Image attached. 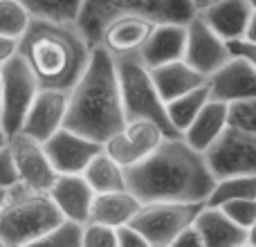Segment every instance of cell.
<instances>
[{"instance_id": "cell-40", "label": "cell", "mask_w": 256, "mask_h": 247, "mask_svg": "<svg viewBox=\"0 0 256 247\" xmlns=\"http://www.w3.org/2000/svg\"><path fill=\"white\" fill-rule=\"evenodd\" d=\"M7 146H9V135H7V130H4V126L0 124V150L7 148Z\"/></svg>"}, {"instance_id": "cell-12", "label": "cell", "mask_w": 256, "mask_h": 247, "mask_svg": "<svg viewBox=\"0 0 256 247\" xmlns=\"http://www.w3.org/2000/svg\"><path fill=\"white\" fill-rule=\"evenodd\" d=\"M234 56L230 43L222 38L220 34L212 30L207 22L202 20L200 14H196L189 22H186V52L184 61L204 76H212L218 68H222L230 58Z\"/></svg>"}, {"instance_id": "cell-35", "label": "cell", "mask_w": 256, "mask_h": 247, "mask_svg": "<svg viewBox=\"0 0 256 247\" xmlns=\"http://www.w3.org/2000/svg\"><path fill=\"white\" fill-rule=\"evenodd\" d=\"M173 247H204L202 234H200V230L196 227V222H191L189 227H184V230L176 236Z\"/></svg>"}, {"instance_id": "cell-34", "label": "cell", "mask_w": 256, "mask_h": 247, "mask_svg": "<svg viewBox=\"0 0 256 247\" xmlns=\"http://www.w3.org/2000/svg\"><path fill=\"white\" fill-rule=\"evenodd\" d=\"M18 182V173L14 168L12 162V153H9V146L0 150V186H12Z\"/></svg>"}, {"instance_id": "cell-33", "label": "cell", "mask_w": 256, "mask_h": 247, "mask_svg": "<svg viewBox=\"0 0 256 247\" xmlns=\"http://www.w3.org/2000/svg\"><path fill=\"white\" fill-rule=\"evenodd\" d=\"M115 234H117V247H148V240L130 222L115 227Z\"/></svg>"}, {"instance_id": "cell-8", "label": "cell", "mask_w": 256, "mask_h": 247, "mask_svg": "<svg viewBox=\"0 0 256 247\" xmlns=\"http://www.w3.org/2000/svg\"><path fill=\"white\" fill-rule=\"evenodd\" d=\"M204 202H142L130 225L142 232L148 245L168 247L184 227H189Z\"/></svg>"}, {"instance_id": "cell-13", "label": "cell", "mask_w": 256, "mask_h": 247, "mask_svg": "<svg viewBox=\"0 0 256 247\" xmlns=\"http://www.w3.org/2000/svg\"><path fill=\"white\" fill-rule=\"evenodd\" d=\"M45 153H48L52 166L56 173H84L88 162L104 150L102 142H94L90 137H84L70 128H58L52 137L43 142Z\"/></svg>"}, {"instance_id": "cell-30", "label": "cell", "mask_w": 256, "mask_h": 247, "mask_svg": "<svg viewBox=\"0 0 256 247\" xmlns=\"http://www.w3.org/2000/svg\"><path fill=\"white\" fill-rule=\"evenodd\" d=\"M84 247H117L115 227L104 222H84Z\"/></svg>"}, {"instance_id": "cell-16", "label": "cell", "mask_w": 256, "mask_h": 247, "mask_svg": "<svg viewBox=\"0 0 256 247\" xmlns=\"http://www.w3.org/2000/svg\"><path fill=\"white\" fill-rule=\"evenodd\" d=\"M48 194L66 218L88 222L94 191L84 178V173H58Z\"/></svg>"}, {"instance_id": "cell-17", "label": "cell", "mask_w": 256, "mask_h": 247, "mask_svg": "<svg viewBox=\"0 0 256 247\" xmlns=\"http://www.w3.org/2000/svg\"><path fill=\"white\" fill-rule=\"evenodd\" d=\"M186 52V22H158L142 45L140 56L148 68L180 61Z\"/></svg>"}, {"instance_id": "cell-6", "label": "cell", "mask_w": 256, "mask_h": 247, "mask_svg": "<svg viewBox=\"0 0 256 247\" xmlns=\"http://www.w3.org/2000/svg\"><path fill=\"white\" fill-rule=\"evenodd\" d=\"M117 79H120L122 102H124L126 122L150 120L164 130L166 137H178L180 132L173 128L166 112V104L160 97L158 86L150 76V68L142 61L140 52L117 54L115 56Z\"/></svg>"}, {"instance_id": "cell-23", "label": "cell", "mask_w": 256, "mask_h": 247, "mask_svg": "<svg viewBox=\"0 0 256 247\" xmlns=\"http://www.w3.org/2000/svg\"><path fill=\"white\" fill-rule=\"evenodd\" d=\"M142 207V200L130 191H106V194H94L92 207H90L88 220L104 222L110 227H120L132 220Z\"/></svg>"}, {"instance_id": "cell-39", "label": "cell", "mask_w": 256, "mask_h": 247, "mask_svg": "<svg viewBox=\"0 0 256 247\" xmlns=\"http://www.w3.org/2000/svg\"><path fill=\"white\" fill-rule=\"evenodd\" d=\"M214 2H218V0H191V4L196 7V12H200V9L209 7V4H214Z\"/></svg>"}, {"instance_id": "cell-9", "label": "cell", "mask_w": 256, "mask_h": 247, "mask_svg": "<svg viewBox=\"0 0 256 247\" xmlns=\"http://www.w3.org/2000/svg\"><path fill=\"white\" fill-rule=\"evenodd\" d=\"M204 158L216 180L227 176H256V135L230 124L204 150Z\"/></svg>"}, {"instance_id": "cell-4", "label": "cell", "mask_w": 256, "mask_h": 247, "mask_svg": "<svg viewBox=\"0 0 256 247\" xmlns=\"http://www.w3.org/2000/svg\"><path fill=\"white\" fill-rule=\"evenodd\" d=\"M63 218L66 216L50 194L36 191L18 180L9 186L7 202L0 209V240L4 247L34 245Z\"/></svg>"}, {"instance_id": "cell-36", "label": "cell", "mask_w": 256, "mask_h": 247, "mask_svg": "<svg viewBox=\"0 0 256 247\" xmlns=\"http://www.w3.org/2000/svg\"><path fill=\"white\" fill-rule=\"evenodd\" d=\"M232 52L234 54H240V56H248L250 61L256 66V43H250V40L240 38V40H232L230 43Z\"/></svg>"}, {"instance_id": "cell-10", "label": "cell", "mask_w": 256, "mask_h": 247, "mask_svg": "<svg viewBox=\"0 0 256 247\" xmlns=\"http://www.w3.org/2000/svg\"><path fill=\"white\" fill-rule=\"evenodd\" d=\"M164 130L150 120H132L126 122L122 130L104 142V148L115 162L124 168L135 166L142 160H146L164 140Z\"/></svg>"}, {"instance_id": "cell-11", "label": "cell", "mask_w": 256, "mask_h": 247, "mask_svg": "<svg viewBox=\"0 0 256 247\" xmlns=\"http://www.w3.org/2000/svg\"><path fill=\"white\" fill-rule=\"evenodd\" d=\"M9 153H12V162L18 173V180L25 182L32 189L48 194L58 173L50 162L48 153H45L43 142L18 130L9 137Z\"/></svg>"}, {"instance_id": "cell-22", "label": "cell", "mask_w": 256, "mask_h": 247, "mask_svg": "<svg viewBox=\"0 0 256 247\" xmlns=\"http://www.w3.org/2000/svg\"><path fill=\"white\" fill-rule=\"evenodd\" d=\"M150 76H153L155 86H158V92L164 99V104L189 92V90L198 88V86L207 84V79H209V76H204L196 68H191L184 58L150 68Z\"/></svg>"}, {"instance_id": "cell-24", "label": "cell", "mask_w": 256, "mask_h": 247, "mask_svg": "<svg viewBox=\"0 0 256 247\" xmlns=\"http://www.w3.org/2000/svg\"><path fill=\"white\" fill-rule=\"evenodd\" d=\"M84 178L92 186L94 194H106V191H126V173L120 162L106 153V148L99 150L88 166L84 168Z\"/></svg>"}, {"instance_id": "cell-5", "label": "cell", "mask_w": 256, "mask_h": 247, "mask_svg": "<svg viewBox=\"0 0 256 247\" xmlns=\"http://www.w3.org/2000/svg\"><path fill=\"white\" fill-rule=\"evenodd\" d=\"M191 0H84L76 27L90 48L99 45L102 32L117 16H142L153 22H189L196 16Z\"/></svg>"}, {"instance_id": "cell-14", "label": "cell", "mask_w": 256, "mask_h": 247, "mask_svg": "<svg viewBox=\"0 0 256 247\" xmlns=\"http://www.w3.org/2000/svg\"><path fill=\"white\" fill-rule=\"evenodd\" d=\"M209 94L216 102L236 104L256 99V66L248 56L234 54L209 76Z\"/></svg>"}, {"instance_id": "cell-28", "label": "cell", "mask_w": 256, "mask_h": 247, "mask_svg": "<svg viewBox=\"0 0 256 247\" xmlns=\"http://www.w3.org/2000/svg\"><path fill=\"white\" fill-rule=\"evenodd\" d=\"M30 22L32 16L20 0H0V34L20 38Z\"/></svg>"}, {"instance_id": "cell-38", "label": "cell", "mask_w": 256, "mask_h": 247, "mask_svg": "<svg viewBox=\"0 0 256 247\" xmlns=\"http://www.w3.org/2000/svg\"><path fill=\"white\" fill-rule=\"evenodd\" d=\"M245 40H250V43H256V9H254L252 18H250L248 32H245Z\"/></svg>"}, {"instance_id": "cell-7", "label": "cell", "mask_w": 256, "mask_h": 247, "mask_svg": "<svg viewBox=\"0 0 256 247\" xmlns=\"http://www.w3.org/2000/svg\"><path fill=\"white\" fill-rule=\"evenodd\" d=\"M0 84H2V117L0 124L12 137L22 128L30 106L36 92L40 90V81L34 74L32 66L20 52H16L9 61L0 66Z\"/></svg>"}, {"instance_id": "cell-26", "label": "cell", "mask_w": 256, "mask_h": 247, "mask_svg": "<svg viewBox=\"0 0 256 247\" xmlns=\"http://www.w3.org/2000/svg\"><path fill=\"white\" fill-rule=\"evenodd\" d=\"M32 18L50 22H76L84 0H20Z\"/></svg>"}, {"instance_id": "cell-41", "label": "cell", "mask_w": 256, "mask_h": 247, "mask_svg": "<svg viewBox=\"0 0 256 247\" xmlns=\"http://www.w3.org/2000/svg\"><path fill=\"white\" fill-rule=\"evenodd\" d=\"M248 245H254L256 247V220L252 222V227L248 230Z\"/></svg>"}, {"instance_id": "cell-18", "label": "cell", "mask_w": 256, "mask_h": 247, "mask_svg": "<svg viewBox=\"0 0 256 247\" xmlns=\"http://www.w3.org/2000/svg\"><path fill=\"white\" fill-rule=\"evenodd\" d=\"M198 14L216 34H220L227 43H232V40L245 38L254 7L250 0H218L200 9Z\"/></svg>"}, {"instance_id": "cell-44", "label": "cell", "mask_w": 256, "mask_h": 247, "mask_svg": "<svg viewBox=\"0 0 256 247\" xmlns=\"http://www.w3.org/2000/svg\"><path fill=\"white\" fill-rule=\"evenodd\" d=\"M250 2H252V7H254V9H256V0H250Z\"/></svg>"}, {"instance_id": "cell-1", "label": "cell", "mask_w": 256, "mask_h": 247, "mask_svg": "<svg viewBox=\"0 0 256 247\" xmlns=\"http://www.w3.org/2000/svg\"><path fill=\"white\" fill-rule=\"evenodd\" d=\"M124 173L128 191L142 202H207L216 186L204 153L182 135L164 137L148 158Z\"/></svg>"}, {"instance_id": "cell-43", "label": "cell", "mask_w": 256, "mask_h": 247, "mask_svg": "<svg viewBox=\"0 0 256 247\" xmlns=\"http://www.w3.org/2000/svg\"><path fill=\"white\" fill-rule=\"evenodd\" d=\"M0 117H2V84H0Z\"/></svg>"}, {"instance_id": "cell-15", "label": "cell", "mask_w": 256, "mask_h": 247, "mask_svg": "<svg viewBox=\"0 0 256 247\" xmlns=\"http://www.w3.org/2000/svg\"><path fill=\"white\" fill-rule=\"evenodd\" d=\"M68 102H70V90L63 88H43L36 92L34 102L30 106L25 122H22V132L32 135L34 140L45 142L52 137L58 128H63L68 112Z\"/></svg>"}, {"instance_id": "cell-19", "label": "cell", "mask_w": 256, "mask_h": 247, "mask_svg": "<svg viewBox=\"0 0 256 247\" xmlns=\"http://www.w3.org/2000/svg\"><path fill=\"white\" fill-rule=\"evenodd\" d=\"M155 25L158 22L148 20V18H142V16H117L104 27L99 43L106 45L112 56L140 52Z\"/></svg>"}, {"instance_id": "cell-27", "label": "cell", "mask_w": 256, "mask_h": 247, "mask_svg": "<svg viewBox=\"0 0 256 247\" xmlns=\"http://www.w3.org/2000/svg\"><path fill=\"white\" fill-rule=\"evenodd\" d=\"M238 198H256V176H227L218 178L214 191L209 194L207 204H220Z\"/></svg>"}, {"instance_id": "cell-31", "label": "cell", "mask_w": 256, "mask_h": 247, "mask_svg": "<svg viewBox=\"0 0 256 247\" xmlns=\"http://www.w3.org/2000/svg\"><path fill=\"white\" fill-rule=\"evenodd\" d=\"M222 212L236 222V225L250 230L252 222L256 220V198H238V200H230V202L220 204Z\"/></svg>"}, {"instance_id": "cell-2", "label": "cell", "mask_w": 256, "mask_h": 247, "mask_svg": "<svg viewBox=\"0 0 256 247\" xmlns=\"http://www.w3.org/2000/svg\"><path fill=\"white\" fill-rule=\"evenodd\" d=\"M63 126L102 144L126 126L115 56L106 45H94L84 74L70 88Z\"/></svg>"}, {"instance_id": "cell-29", "label": "cell", "mask_w": 256, "mask_h": 247, "mask_svg": "<svg viewBox=\"0 0 256 247\" xmlns=\"http://www.w3.org/2000/svg\"><path fill=\"white\" fill-rule=\"evenodd\" d=\"M34 245H61V247H84V222L63 218L54 230L40 236Z\"/></svg>"}, {"instance_id": "cell-20", "label": "cell", "mask_w": 256, "mask_h": 247, "mask_svg": "<svg viewBox=\"0 0 256 247\" xmlns=\"http://www.w3.org/2000/svg\"><path fill=\"white\" fill-rule=\"evenodd\" d=\"M196 227L200 230L204 240V247H240L248 245V230L236 225L222 207L216 204H207L200 209L196 216Z\"/></svg>"}, {"instance_id": "cell-21", "label": "cell", "mask_w": 256, "mask_h": 247, "mask_svg": "<svg viewBox=\"0 0 256 247\" xmlns=\"http://www.w3.org/2000/svg\"><path fill=\"white\" fill-rule=\"evenodd\" d=\"M227 126H230V104L209 99L202 110L198 112V117L186 126L182 137H184L196 150H202L204 153V150L220 137V132L225 130Z\"/></svg>"}, {"instance_id": "cell-37", "label": "cell", "mask_w": 256, "mask_h": 247, "mask_svg": "<svg viewBox=\"0 0 256 247\" xmlns=\"http://www.w3.org/2000/svg\"><path fill=\"white\" fill-rule=\"evenodd\" d=\"M16 52H18V38L0 34V66H2L4 61H9Z\"/></svg>"}, {"instance_id": "cell-3", "label": "cell", "mask_w": 256, "mask_h": 247, "mask_svg": "<svg viewBox=\"0 0 256 247\" xmlns=\"http://www.w3.org/2000/svg\"><path fill=\"white\" fill-rule=\"evenodd\" d=\"M18 52L27 58L43 88L70 90L84 74L92 48L76 22H50L32 18L18 38Z\"/></svg>"}, {"instance_id": "cell-32", "label": "cell", "mask_w": 256, "mask_h": 247, "mask_svg": "<svg viewBox=\"0 0 256 247\" xmlns=\"http://www.w3.org/2000/svg\"><path fill=\"white\" fill-rule=\"evenodd\" d=\"M230 124L256 135V99L230 104Z\"/></svg>"}, {"instance_id": "cell-25", "label": "cell", "mask_w": 256, "mask_h": 247, "mask_svg": "<svg viewBox=\"0 0 256 247\" xmlns=\"http://www.w3.org/2000/svg\"><path fill=\"white\" fill-rule=\"evenodd\" d=\"M209 99H212V94H209V81H207V84H202L198 88L166 102V112H168V120H171L173 128L182 135L186 130V126L198 117V112L202 110Z\"/></svg>"}, {"instance_id": "cell-42", "label": "cell", "mask_w": 256, "mask_h": 247, "mask_svg": "<svg viewBox=\"0 0 256 247\" xmlns=\"http://www.w3.org/2000/svg\"><path fill=\"white\" fill-rule=\"evenodd\" d=\"M7 196H9V186H0V209L7 202Z\"/></svg>"}]
</instances>
